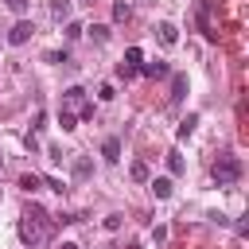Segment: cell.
Here are the masks:
<instances>
[{
    "instance_id": "d4e9b609",
    "label": "cell",
    "mask_w": 249,
    "mask_h": 249,
    "mask_svg": "<svg viewBox=\"0 0 249 249\" xmlns=\"http://www.w3.org/2000/svg\"><path fill=\"white\" fill-rule=\"evenodd\" d=\"M58 249H78V245H74V241H62V245H58Z\"/></svg>"
},
{
    "instance_id": "5bb4252c",
    "label": "cell",
    "mask_w": 249,
    "mask_h": 249,
    "mask_svg": "<svg viewBox=\"0 0 249 249\" xmlns=\"http://www.w3.org/2000/svg\"><path fill=\"white\" fill-rule=\"evenodd\" d=\"M128 16H132V8H128V0H117V4H113V19H117V23H124Z\"/></svg>"
},
{
    "instance_id": "7c38bea8",
    "label": "cell",
    "mask_w": 249,
    "mask_h": 249,
    "mask_svg": "<svg viewBox=\"0 0 249 249\" xmlns=\"http://www.w3.org/2000/svg\"><path fill=\"white\" fill-rule=\"evenodd\" d=\"M19 187H23L27 195H35V191L43 187V175H31V171H27V175H19Z\"/></svg>"
},
{
    "instance_id": "603a6c76",
    "label": "cell",
    "mask_w": 249,
    "mask_h": 249,
    "mask_svg": "<svg viewBox=\"0 0 249 249\" xmlns=\"http://www.w3.org/2000/svg\"><path fill=\"white\" fill-rule=\"evenodd\" d=\"M43 187H51V191H58V195L66 191V183H62V179H43Z\"/></svg>"
},
{
    "instance_id": "3957f363",
    "label": "cell",
    "mask_w": 249,
    "mask_h": 249,
    "mask_svg": "<svg viewBox=\"0 0 249 249\" xmlns=\"http://www.w3.org/2000/svg\"><path fill=\"white\" fill-rule=\"evenodd\" d=\"M31 35H35V23H31V19H23V16H19V19H16V23H12V31H8V43H12V47H23V43H27V39H31Z\"/></svg>"
},
{
    "instance_id": "d6986e66",
    "label": "cell",
    "mask_w": 249,
    "mask_h": 249,
    "mask_svg": "<svg viewBox=\"0 0 249 249\" xmlns=\"http://www.w3.org/2000/svg\"><path fill=\"white\" fill-rule=\"evenodd\" d=\"M89 175V160H74V179H86Z\"/></svg>"
},
{
    "instance_id": "9a60e30c",
    "label": "cell",
    "mask_w": 249,
    "mask_h": 249,
    "mask_svg": "<svg viewBox=\"0 0 249 249\" xmlns=\"http://www.w3.org/2000/svg\"><path fill=\"white\" fill-rule=\"evenodd\" d=\"M140 58H144V54H140V47H128V51H124V66L140 70Z\"/></svg>"
},
{
    "instance_id": "484cf974",
    "label": "cell",
    "mask_w": 249,
    "mask_h": 249,
    "mask_svg": "<svg viewBox=\"0 0 249 249\" xmlns=\"http://www.w3.org/2000/svg\"><path fill=\"white\" fill-rule=\"evenodd\" d=\"M0 167H4V152H0Z\"/></svg>"
},
{
    "instance_id": "6da1fadb",
    "label": "cell",
    "mask_w": 249,
    "mask_h": 249,
    "mask_svg": "<svg viewBox=\"0 0 249 249\" xmlns=\"http://www.w3.org/2000/svg\"><path fill=\"white\" fill-rule=\"evenodd\" d=\"M47 210L43 206H27L23 210V218H19V237H23V245H43L47 241Z\"/></svg>"
},
{
    "instance_id": "cb8c5ba5",
    "label": "cell",
    "mask_w": 249,
    "mask_h": 249,
    "mask_svg": "<svg viewBox=\"0 0 249 249\" xmlns=\"http://www.w3.org/2000/svg\"><path fill=\"white\" fill-rule=\"evenodd\" d=\"M105 230H121V214H109L105 218Z\"/></svg>"
},
{
    "instance_id": "2e32d148",
    "label": "cell",
    "mask_w": 249,
    "mask_h": 249,
    "mask_svg": "<svg viewBox=\"0 0 249 249\" xmlns=\"http://www.w3.org/2000/svg\"><path fill=\"white\" fill-rule=\"evenodd\" d=\"M167 171L171 175H183V156L179 152H167Z\"/></svg>"
},
{
    "instance_id": "44dd1931",
    "label": "cell",
    "mask_w": 249,
    "mask_h": 249,
    "mask_svg": "<svg viewBox=\"0 0 249 249\" xmlns=\"http://www.w3.org/2000/svg\"><path fill=\"white\" fill-rule=\"evenodd\" d=\"M132 179H140V183H148V167H144V163H132Z\"/></svg>"
},
{
    "instance_id": "277c9868",
    "label": "cell",
    "mask_w": 249,
    "mask_h": 249,
    "mask_svg": "<svg viewBox=\"0 0 249 249\" xmlns=\"http://www.w3.org/2000/svg\"><path fill=\"white\" fill-rule=\"evenodd\" d=\"M66 105H78V117H82V121L93 117V105L86 101V89H82V86H70V89H66Z\"/></svg>"
},
{
    "instance_id": "ffe728a7",
    "label": "cell",
    "mask_w": 249,
    "mask_h": 249,
    "mask_svg": "<svg viewBox=\"0 0 249 249\" xmlns=\"http://www.w3.org/2000/svg\"><path fill=\"white\" fill-rule=\"evenodd\" d=\"M97 97H101V101H113V97H117V89H113V86H109V82H105V86H101V89H97Z\"/></svg>"
},
{
    "instance_id": "7a4b0ae2",
    "label": "cell",
    "mask_w": 249,
    "mask_h": 249,
    "mask_svg": "<svg viewBox=\"0 0 249 249\" xmlns=\"http://www.w3.org/2000/svg\"><path fill=\"white\" fill-rule=\"evenodd\" d=\"M210 175H214L218 187H233L241 179V160L237 156H218V163L210 167Z\"/></svg>"
},
{
    "instance_id": "30bf717a",
    "label": "cell",
    "mask_w": 249,
    "mask_h": 249,
    "mask_svg": "<svg viewBox=\"0 0 249 249\" xmlns=\"http://www.w3.org/2000/svg\"><path fill=\"white\" fill-rule=\"evenodd\" d=\"M183 93H187V74H175L171 78V101H183Z\"/></svg>"
},
{
    "instance_id": "ac0fdd59",
    "label": "cell",
    "mask_w": 249,
    "mask_h": 249,
    "mask_svg": "<svg viewBox=\"0 0 249 249\" xmlns=\"http://www.w3.org/2000/svg\"><path fill=\"white\" fill-rule=\"evenodd\" d=\"M82 31H86V27H82V23H78V19H66V39H78V35H82Z\"/></svg>"
},
{
    "instance_id": "7402d4cb",
    "label": "cell",
    "mask_w": 249,
    "mask_h": 249,
    "mask_svg": "<svg viewBox=\"0 0 249 249\" xmlns=\"http://www.w3.org/2000/svg\"><path fill=\"white\" fill-rule=\"evenodd\" d=\"M4 4H8L16 16H23V12H27V0H4Z\"/></svg>"
},
{
    "instance_id": "e0dca14e",
    "label": "cell",
    "mask_w": 249,
    "mask_h": 249,
    "mask_svg": "<svg viewBox=\"0 0 249 249\" xmlns=\"http://www.w3.org/2000/svg\"><path fill=\"white\" fill-rule=\"evenodd\" d=\"M89 39H93V43H105V39H109V27H105V23H93V27H89Z\"/></svg>"
},
{
    "instance_id": "52a82bcc",
    "label": "cell",
    "mask_w": 249,
    "mask_h": 249,
    "mask_svg": "<svg viewBox=\"0 0 249 249\" xmlns=\"http://www.w3.org/2000/svg\"><path fill=\"white\" fill-rule=\"evenodd\" d=\"M101 156H105V163H117V160H121V140L109 136V140L101 144Z\"/></svg>"
},
{
    "instance_id": "4fadbf2b",
    "label": "cell",
    "mask_w": 249,
    "mask_h": 249,
    "mask_svg": "<svg viewBox=\"0 0 249 249\" xmlns=\"http://www.w3.org/2000/svg\"><path fill=\"white\" fill-rule=\"evenodd\" d=\"M195 124H198V117H195V113H187V117L179 121V140H187V136L195 132Z\"/></svg>"
},
{
    "instance_id": "8fae6325",
    "label": "cell",
    "mask_w": 249,
    "mask_h": 249,
    "mask_svg": "<svg viewBox=\"0 0 249 249\" xmlns=\"http://www.w3.org/2000/svg\"><path fill=\"white\" fill-rule=\"evenodd\" d=\"M58 124H62V132H74V128H78V117L62 105V109H58Z\"/></svg>"
},
{
    "instance_id": "8992f818",
    "label": "cell",
    "mask_w": 249,
    "mask_h": 249,
    "mask_svg": "<svg viewBox=\"0 0 249 249\" xmlns=\"http://www.w3.org/2000/svg\"><path fill=\"white\" fill-rule=\"evenodd\" d=\"M140 74H148V78H167L171 70H167V62L156 58V62H140Z\"/></svg>"
},
{
    "instance_id": "5b68a950",
    "label": "cell",
    "mask_w": 249,
    "mask_h": 249,
    "mask_svg": "<svg viewBox=\"0 0 249 249\" xmlns=\"http://www.w3.org/2000/svg\"><path fill=\"white\" fill-rule=\"evenodd\" d=\"M156 39H160L163 47H175V43H179V27L163 19V23H156Z\"/></svg>"
},
{
    "instance_id": "9c48e42d",
    "label": "cell",
    "mask_w": 249,
    "mask_h": 249,
    "mask_svg": "<svg viewBox=\"0 0 249 249\" xmlns=\"http://www.w3.org/2000/svg\"><path fill=\"white\" fill-rule=\"evenodd\" d=\"M70 8H74L70 0H51V19H58V23H66V19H70Z\"/></svg>"
},
{
    "instance_id": "ba28073f",
    "label": "cell",
    "mask_w": 249,
    "mask_h": 249,
    "mask_svg": "<svg viewBox=\"0 0 249 249\" xmlns=\"http://www.w3.org/2000/svg\"><path fill=\"white\" fill-rule=\"evenodd\" d=\"M148 187H152V195H156V198H171V179H167V175L148 179Z\"/></svg>"
}]
</instances>
